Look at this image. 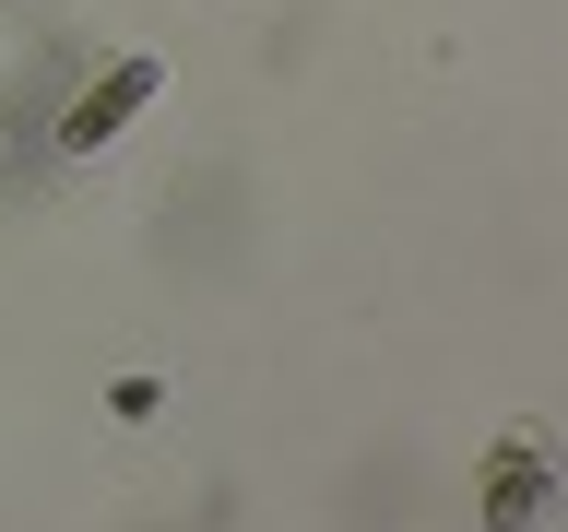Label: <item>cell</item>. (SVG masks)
<instances>
[{
	"label": "cell",
	"mask_w": 568,
	"mask_h": 532,
	"mask_svg": "<svg viewBox=\"0 0 568 532\" xmlns=\"http://www.w3.org/2000/svg\"><path fill=\"white\" fill-rule=\"evenodd\" d=\"M557 521V450L545 426H509L486 450V532H545Z\"/></svg>",
	"instance_id": "1"
},
{
	"label": "cell",
	"mask_w": 568,
	"mask_h": 532,
	"mask_svg": "<svg viewBox=\"0 0 568 532\" xmlns=\"http://www.w3.org/2000/svg\"><path fill=\"white\" fill-rule=\"evenodd\" d=\"M154 83H166L154 60H119V71H106V95H83V106L60 119V142H71V154H83V142H106V131H119V119H131L142 95H154Z\"/></svg>",
	"instance_id": "2"
}]
</instances>
